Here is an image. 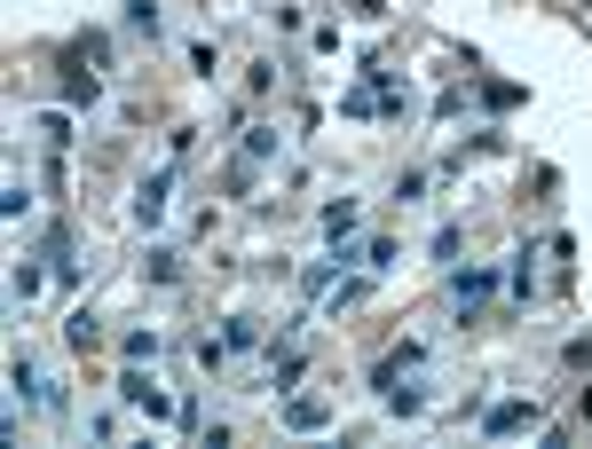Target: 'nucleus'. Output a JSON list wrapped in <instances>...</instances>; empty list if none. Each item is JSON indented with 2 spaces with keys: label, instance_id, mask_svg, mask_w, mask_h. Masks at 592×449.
Here are the masks:
<instances>
[{
  "label": "nucleus",
  "instance_id": "5",
  "mask_svg": "<svg viewBox=\"0 0 592 449\" xmlns=\"http://www.w3.org/2000/svg\"><path fill=\"white\" fill-rule=\"evenodd\" d=\"M490 292H498V276H490V268H474V276H458V300H467V307H474V300H490Z\"/></svg>",
  "mask_w": 592,
  "mask_h": 449
},
{
  "label": "nucleus",
  "instance_id": "3",
  "mask_svg": "<svg viewBox=\"0 0 592 449\" xmlns=\"http://www.w3.org/2000/svg\"><path fill=\"white\" fill-rule=\"evenodd\" d=\"M530 418H537V410H530V402H498V410H490V418H482V426H490V434H514V426H530Z\"/></svg>",
  "mask_w": 592,
  "mask_h": 449
},
{
  "label": "nucleus",
  "instance_id": "7",
  "mask_svg": "<svg viewBox=\"0 0 592 449\" xmlns=\"http://www.w3.org/2000/svg\"><path fill=\"white\" fill-rule=\"evenodd\" d=\"M292 378H301V355H292V348L269 355V387H292Z\"/></svg>",
  "mask_w": 592,
  "mask_h": 449
},
{
  "label": "nucleus",
  "instance_id": "4",
  "mask_svg": "<svg viewBox=\"0 0 592 449\" xmlns=\"http://www.w3.org/2000/svg\"><path fill=\"white\" fill-rule=\"evenodd\" d=\"M135 214H143V221H158V214H167V174H150V182L135 190Z\"/></svg>",
  "mask_w": 592,
  "mask_h": 449
},
{
  "label": "nucleus",
  "instance_id": "2",
  "mask_svg": "<svg viewBox=\"0 0 592 449\" xmlns=\"http://www.w3.org/2000/svg\"><path fill=\"white\" fill-rule=\"evenodd\" d=\"M324 418H333V410H324V395H292V402H285V426H292V434H316Z\"/></svg>",
  "mask_w": 592,
  "mask_h": 449
},
{
  "label": "nucleus",
  "instance_id": "6",
  "mask_svg": "<svg viewBox=\"0 0 592 449\" xmlns=\"http://www.w3.org/2000/svg\"><path fill=\"white\" fill-rule=\"evenodd\" d=\"M63 339H72V348H95V339H104V324H95V316H87V307H80V316H72V324H63Z\"/></svg>",
  "mask_w": 592,
  "mask_h": 449
},
{
  "label": "nucleus",
  "instance_id": "1",
  "mask_svg": "<svg viewBox=\"0 0 592 449\" xmlns=\"http://www.w3.org/2000/svg\"><path fill=\"white\" fill-rule=\"evenodd\" d=\"M119 395L135 402V410H150V418H167V395H158V378H150V371H126V378H119Z\"/></svg>",
  "mask_w": 592,
  "mask_h": 449
}]
</instances>
